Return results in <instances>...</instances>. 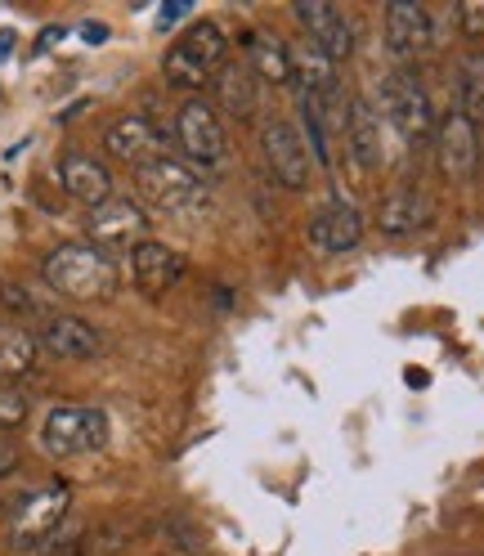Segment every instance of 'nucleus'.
<instances>
[{
	"label": "nucleus",
	"mask_w": 484,
	"mask_h": 556,
	"mask_svg": "<svg viewBox=\"0 0 484 556\" xmlns=\"http://www.w3.org/2000/svg\"><path fill=\"white\" fill-rule=\"evenodd\" d=\"M225 63H229V31L212 18H202V23H189L180 31V41L162 54V77L170 90H184L189 99H198L202 90H212Z\"/></svg>",
	"instance_id": "f257e3e1"
},
{
	"label": "nucleus",
	"mask_w": 484,
	"mask_h": 556,
	"mask_svg": "<svg viewBox=\"0 0 484 556\" xmlns=\"http://www.w3.org/2000/svg\"><path fill=\"white\" fill-rule=\"evenodd\" d=\"M46 288L67 296V301H109L117 292V261L94 252L90 242H59V248L41 261Z\"/></svg>",
	"instance_id": "f03ea898"
},
{
	"label": "nucleus",
	"mask_w": 484,
	"mask_h": 556,
	"mask_svg": "<svg viewBox=\"0 0 484 556\" xmlns=\"http://www.w3.org/2000/svg\"><path fill=\"white\" fill-rule=\"evenodd\" d=\"M135 189H140V198L162 216H198V212L212 206V189H206V180L189 162L170 157V153H162V157H153V162H144L140 170H135Z\"/></svg>",
	"instance_id": "7ed1b4c3"
},
{
	"label": "nucleus",
	"mask_w": 484,
	"mask_h": 556,
	"mask_svg": "<svg viewBox=\"0 0 484 556\" xmlns=\"http://www.w3.org/2000/svg\"><path fill=\"white\" fill-rule=\"evenodd\" d=\"M377 103H382L377 113L404 135V144H431L435 139V122H440L435 103L412 67H395V73L377 81Z\"/></svg>",
	"instance_id": "20e7f679"
},
{
	"label": "nucleus",
	"mask_w": 484,
	"mask_h": 556,
	"mask_svg": "<svg viewBox=\"0 0 484 556\" xmlns=\"http://www.w3.org/2000/svg\"><path fill=\"white\" fill-rule=\"evenodd\" d=\"M176 149H180V162H189L202 180L216 176V170L229 162L225 122H220V113L202 94L180 103V113H176Z\"/></svg>",
	"instance_id": "39448f33"
},
{
	"label": "nucleus",
	"mask_w": 484,
	"mask_h": 556,
	"mask_svg": "<svg viewBox=\"0 0 484 556\" xmlns=\"http://www.w3.org/2000/svg\"><path fill=\"white\" fill-rule=\"evenodd\" d=\"M109 444V413L90 404H54L41 422V448L50 458H81Z\"/></svg>",
	"instance_id": "423d86ee"
},
{
	"label": "nucleus",
	"mask_w": 484,
	"mask_h": 556,
	"mask_svg": "<svg viewBox=\"0 0 484 556\" xmlns=\"http://www.w3.org/2000/svg\"><path fill=\"white\" fill-rule=\"evenodd\" d=\"M67 507H73V484L67 480H50V484H41V490H31L27 498H18V507L10 516V547L14 552L50 547V539L59 534Z\"/></svg>",
	"instance_id": "0eeeda50"
},
{
	"label": "nucleus",
	"mask_w": 484,
	"mask_h": 556,
	"mask_svg": "<svg viewBox=\"0 0 484 556\" xmlns=\"http://www.w3.org/2000/svg\"><path fill=\"white\" fill-rule=\"evenodd\" d=\"M153 229V216L144 212V202L135 198H109L103 206L86 216V242L103 256H117V252H135Z\"/></svg>",
	"instance_id": "6e6552de"
},
{
	"label": "nucleus",
	"mask_w": 484,
	"mask_h": 556,
	"mask_svg": "<svg viewBox=\"0 0 484 556\" xmlns=\"http://www.w3.org/2000/svg\"><path fill=\"white\" fill-rule=\"evenodd\" d=\"M260 153H265V166H269V180L288 189V193H301L315 180V166H309V149H305V135L292 126V122H265L260 126Z\"/></svg>",
	"instance_id": "1a4fd4ad"
},
{
	"label": "nucleus",
	"mask_w": 484,
	"mask_h": 556,
	"mask_svg": "<svg viewBox=\"0 0 484 556\" xmlns=\"http://www.w3.org/2000/svg\"><path fill=\"white\" fill-rule=\"evenodd\" d=\"M435 166L448 185H467L480 170V126L471 117H462L458 109H448L435 122Z\"/></svg>",
	"instance_id": "9d476101"
},
{
	"label": "nucleus",
	"mask_w": 484,
	"mask_h": 556,
	"mask_svg": "<svg viewBox=\"0 0 484 556\" xmlns=\"http://www.w3.org/2000/svg\"><path fill=\"white\" fill-rule=\"evenodd\" d=\"M184 274H189V261L162 238H144L140 248L130 252V278L144 296H166Z\"/></svg>",
	"instance_id": "9b49d317"
},
{
	"label": "nucleus",
	"mask_w": 484,
	"mask_h": 556,
	"mask_svg": "<svg viewBox=\"0 0 484 556\" xmlns=\"http://www.w3.org/2000/svg\"><path fill=\"white\" fill-rule=\"evenodd\" d=\"M386 50L404 63L422 59L435 46V14L426 5H412V0H395L386 5Z\"/></svg>",
	"instance_id": "f8f14e48"
},
{
	"label": "nucleus",
	"mask_w": 484,
	"mask_h": 556,
	"mask_svg": "<svg viewBox=\"0 0 484 556\" xmlns=\"http://www.w3.org/2000/svg\"><path fill=\"white\" fill-rule=\"evenodd\" d=\"M54 180H59V189H63L67 198L81 202V206H90V212L113 198V170L103 166L99 157L81 153V149H67V153L59 157Z\"/></svg>",
	"instance_id": "ddd939ff"
},
{
	"label": "nucleus",
	"mask_w": 484,
	"mask_h": 556,
	"mask_svg": "<svg viewBox=\"0 0 484 556\" xmlns=\"http://www.w3.org/2000/svg\"><path fill=\"white\" fill-rule=\"evenodd\" d=\"M292 18L305 27L309 46H315L323 59L345 63L355 54V27H351V18H345V10H336V5H292Z\"/></svg>",
	"instance_id": "4468645a"
},
{
	"label": "nucleus",
	"mask_w": 484,
	"mask_h": 556,
	"mask_svg": "<svg viewBox=\"0 0 484 556\" xmlns=\"http://www.w3.org/2000/svg\"><path fill=\"white\" fill-rule=\"evenodd\" d=\"M345 149H351L355 166L359 170H382L386 162V139H382V113H377V103L355 94L345 103Z\"/></svg>",
	"instance_id": "2eb2a0df"
},
{
	"label": "nucleus",
	"mask_w": 484,
	"mask_h": 556,
	"mask_svg": "<svg viewBox=\"0 0 484 556\" xmlns=\"http://www.w3.org/2000/svg\"><path fill=\"white\" fill-rule=\"evenodd\" d=\"M309 242L328 256H345L364 242V216L355 212V202L328 198L315 216H309Z\"/></svg>",
	"instance_id": "dca6fc26"
},
{
	"label": "nucleus",
	"mask_w": 484,
	"mask_h": 556,
	"mask_svg": "<svg viewBox=\"0 0 484 556\" xmlns=\"http://www.w3.org/2000/svg\"><path fill=\"white\" fill-rule=\"evenodd\" d=\"M103 153H109L113 162H122V166L140 170L144 162L162 157L166 149H162V130L144 113H126V117H117L109 130H103Z\"/></svg>",
	"instance_id": "f3484780"
},
{
	"label": "nucleus",
	"mask_w": 484,
	"mask_h": 556,
	"mask_svg": "<svg viewBox=\"0 0 484 556\" xmlns=\"http://www.w3.org/2000/svg\"><path fill=\"white\" fill-rule=\"evenodd\" d=\"M37 345H41L46 355L73 359V364L103 355V337H99L86 319H77V315H46V324H41V332H37Z\"/></svg>",
	"instance_id": "a211bd4d"
},
{
	"label": "nucleus",
	"mask_w": 484,
	"mask_h": 556,
	"mask_svg": "<svg viewBox=\"0 0 484 556\" xmlns=\"http://www.w3.org/2000/svg\"><path fill=\"white\" fill-rule=\"evenodd\" d=\"M256 103H260V77L252 73L242 59H229L216 81H212V109L229 113L238 122H252L256 117Z\"/></svg>",
	"instance_id": "6ab92c4d"
},
{
	"label": "nucleus",
	"mask_w": 484,
	"mask_h": 556,
	"mask_svg": "<svg viewBox=\"0 0 484 556\" xmlns=\"http://www.w3.org/2000/svg\"><path fill=\"white\" fill-rule=\"evenodd\" d=\"M431 220H435V202L422 189H395L377 206V229L386 238H412L431 229Z\"/></svg>",
	"instance_id": "aec40b11"
},
{
	"label": "nucleus",
	"mask_w": 484,
	"mask_h": 556,
	"mask_svg": "<svg viewBox=\"0 0 484 556\" xmlns=\"http://www.w3.org/2000/svg\"><path fill=\"white\" fill-rule=\"evenodd\" d=\"M242 50H247V63L260 81H273V86H292V46L279 41L273 31L265 27H247L242 31Z\"/></svg>",
	"instance_id": "412c9836"
},
{
	"label": "nucleus",
	"mask_w": 484,
	"mask_h": 556,
	"mask_svg": "<svg viewBox=\"0 0 484 556\" xmlns=\"http://www.w3.org/2000/svg\"><path fill=\"white\" fill-rule=\"evenodd\" d=\"M37 359H41L37 332H27L18 324H0V381L31 372V368H37Z\"/></svg>",
	"instance_id": "4be33fe9"
},
{
	"label": "nucleus",
	"mask_w": 484,
	"mask_h": 556,
	"mask_svg": "<svg viewBox=\"0 0 484 556\" xmlns=\"http://www.w3.org/2000/svg\"><path fill=\"white\" fill-rule=\"evenodd\" d=\"M458 113L484 130V50H471L458 67Z\"/></svg>",
	"instance_id": "5701e85b"
},
{
	"label": "nucleus",
	"mask_w": 484,
	"mask_h": 556,
	"mask_svg": "<svg viewBox=\"0 0 484 556\" xmlns=\"http://www.w3.org/2000/svg\"><path fill=\"white\" fill-rule=\"evenodd\" d=\"M27 422V395L14 391L10 381H0V435H14Z\"/></svg>",
	"instance_id": "b1692460"
},
{
	"label": "nucleus",
	"mask_w": 484,
	"mask_h": 556,
	"mask_svg": "<svg viewBox=\"0 0 484 556\" xmlns=\"http://www.w3.org/2000/svg\"><path fill=\"white\" fill-rule=\"evenodd\" d=\"M454 18L467 41H484V0H462V5H454Z\"/></svg>",
	"instance_id": "393cba45"
},
{
	"label": "nucleus",
	"mask_w": 484,
	"mask_h": 556,
	"mask_svg": "<svg viewBox=\"0 0 484 556\" xmlns=\"http://www.w3.org/2000/svg\"><path fill=\"white\" fill-rule=\"evenodd\" d=\"M0 305H10L14 315H41V301L31 296L23 283H0Z\"/></svg>",
	"instance_id": "a878e982"
},
{
	"label": "nucleus",
	"mask_w": 484,
	"mask_h": 556,
	"mask_svg": "<svg viewBox=\"0 0 484 556\" xmlns=\"http://www.w3.org/2000/svg\"><path fill=\"white\" fill-rule=\"evenodd\" d=\"M18 463H23L18 440H14V435H0V480L14 476V471H18Z\"/></svg>",
	"instance_id": "bb28decb"
},
{
	"label": "nucleus",
	"mask_w": 484,
	"mask_h": 556,
	"mask_svg": "<svg viewBox=\"0 0 484 556\" xmlns=\"http://www.w3.org/2000/svg\"><path fill=\"white\" fill-rule=\"evenodd\" d=\"M180 18H189V5H162V10H157V23H162V27H176Z\"/></svg>",
	"instance_id": "cd10ccee"
},
{
	"label": "nucleus",
	"mask_w": 484,
	"mask_h": 556,
	"mask_svg": "<svg viewBox=\"0 0 484 556\" xmlns=\"http://www.w3.org/2000/svg\"><path fill=\"white\" fill-rule=\"evenodd\" d=\"M81 37L90 46H103V41H109V27H103V23H81Z\"/></svg>",
	"instance_id": "c85d7f7f"
},
{
	"label": "nucleus",
	"mask_w": 484,
	"mask_h": 556,
	"mask_svg": "<svg viewBox=\"0 0 484 556\" xmlns=\"http://www.w3.org/2000/svg\"><path fill=\"white\" fill-rule=\"evenodd\" d=\"M14 50V31H0V54H10Z\"/></svg>",
	"instance_id": "c756f323"
},
{
	"label": "nucleus",
	"mask_w": 484,
	"mask_h": 556,
	"mask_svg": "<svg viewBox=\"0 0 484 556\" xmlns=\"http://www.w3.org/2000/svg\"><path fill=\"white\" fill-rule=\"evenodd\" d=\"M480 166H484V130H480Z\"/></svg>",
	"instance_id": "7c9ffc66"
}]
</instances>
